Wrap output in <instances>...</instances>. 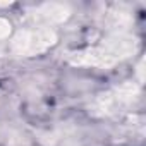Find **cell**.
Here are the masks:
<instances>
[{"label": "cell", "mask_w": 146, "mask_h": 146, "mask_svg": "<svg viewBox=\"0 0 146 146\" xmlns=\"http://www.w3.org/2000/svg\"><path fill=\"white\" fill-rule=\"evenodd\" d=\"M137 48V41L132 36L117 33L115 36L105 40L100 46L88 48L69 55V62L74 65H93V67H110L127 57H131Z\"/></svg>", "instance_id": "cell-1"}, {"label": "cell", "mask_w": 146, "mask_h": 146, "mask_svg": "<svg viewBox=\"0 0 146 146\" xmlns=\"http://www.w3.org/2000/svg\"><path fill=\"white\" fill-rule=\"evenodd\" d=\"M57 35L50 28H28L21 29L11 41V52L16 55H38L55 45Z\"/></svg>", "instance_id": "cell-2"}, {"label": "cell", "mask_w": 146, "mask_h": 146, "mask_svg": "<svg viewBox=\"0 0 146 146\" xmlns=\"http://www.w3.org/2000/svg\"><path fill=\"white\" fill-rule=\"evenodd\" d=\"M137 86L134 83H122L120 86L100 95L91 107V113L95 115H112L125 107H129L137 98Z\"/></svg>", "instance_id": "cell-3"}, {"label": "cell", "mask_w": 146, "mask_h": 146, "mask_svg": "<svg viewBox=\"0 0 146 146\" xmlns=\"http://www.w3.org/2000/svg\"><path fill=\"white\" fill-rule=\"evenodd\" d=\"M70 9L65 4H43L28 12L26 19L36 28H46L53 23H62L69 17Z\"/></svg>", "instance_id": "cell-4"}, {"label": "cell", "mask_w": 146, "mask_h": 146, "mask_svg": "<svg viewBox=\"0 0 146 146\" xmlns=\"http://www.w3.org/2000/svg\"><path fill=\"white\" fill-rule=\"evenodd\" d=\"M132 23V17L127 11L122 9H113L105 14V24H108L112 29H124Z\"/></svg>", "instance_id": "cell-5"}, {"label": "cell", "mask_w": 146, "mask_h": 146, "mask_svg": "<svg viewBox=\"0 0 146 146\" xmlns=\"http://www.w3.org/2000/svg\"><path fill=\"white\" fill-rule=\"evenodd\" d=\"M9 33H11V24H9V21L0 19V40L5 38V36H9Z\"/></svg>", "instance_id": "cell-6"}]
</instances>
